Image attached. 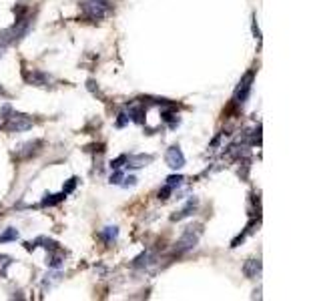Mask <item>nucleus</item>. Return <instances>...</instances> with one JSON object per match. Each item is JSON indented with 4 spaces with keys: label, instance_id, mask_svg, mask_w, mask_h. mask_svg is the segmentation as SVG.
I'll list each match as a JSON object with an SVG mask.
<instances>
[{
    "label": "nucleus",
    "instance_id": "10",
    "mask_svg": "<svg viewBox=\"0 0 321 301\" xmlns=\"http://www.w3.org/2000/svg\"><path fill=\"white\" fill-rule=\"evenodd\" d=\"M243 273H245V277H259L261 275V261L259 259H249L245 265H243Z\"/></svg>",
    "mask_w": 321,
    "mask_h": 301
},
{
    "label": "nucleus",
    "instance_id": "25",
    "mask_svg": "<svg viewBox=\"0 0 321 301\" xmlns=\"http://www.w3.org/2000/svg\"><path fill=\"white\" fill-rule=\"evenodd\" d=\"M127 161V155H121V157H118V159H115V161L111 163V169H113V171H115V169H121V167H123V163Z\"/></svg>",
    "mask_w": 321,
    "mask_h": 301
},
{
    "label": "nucleus",
    "instance_id": "16",
    "mask_svg": "<svg viewBox=\"0 0 321 301\" xmlns=\"http://www.w3.org/2000/svg\"><path fill=\"white\" fill-rule=\"evenodd\" d=\"M63 261H65V257H61V255H56V253H52L46 259L48 267H52V269H61V267H63Z\"/></svg>",
    "mask_w": 321,
    "mask_h": 301
},
{
    "label": "nucleus",
    "instance_id": "7",
    "mask_svg": "<svg viewBox=\"0 0 321 301\" xmlns=\"http://www.w3.org/2000/svg\"><path fill=\"white\" fill-rule=\"evenodd\" d=\"M23 76L28 85L34 87H46L48 83H52V76H48L43 70H23Z\"/></svg>",
    "mask_w": 321,
    "mask_h": 301
},
{
    "label": "nucleus",
    "instance_id": "26",
    "mask_svg": "<svg viewBox=\"0 0 321 301\" xmlns=\"http://www.w3.org/2000/svg\"><path fill=\"white\" fill-rule=\"evenodd\" d=\"M127 123H129V116L125 115V113H121V115H118V121H116V125H118V127H125Z\"/></svg>",
    "mask_w": 321,
    "mask_h": 301
},
{
    "label": "nucleus",
    "instance_id": "17",
    "mask_svg": "<svg viewBox=\"0 0 321 301\" xmlns=\"http://www.w3.org/2000/svg\"><path fill=\"white\" fill-rule=\"evenodd\" d=\"M16 239H18V231L14 227H8L6 231L0 235V243H4V241H16Z\"/></svg>",
    "mask_w": 321,
    "mask_h": 301
},
{
    "label": "nucleus",
    "instance_id": "8",
    "mask_svg": "<svg viewBox=\"0 0 321 301\" xmlns=\"http://www.w3.org/2000/svg\"><path fill=\"white\" fill-rule=\"evenodd\" d=\"M127 167L129 169H143L149 163H153V155H127Z\"/></svg>",
    "mask_w": 321,
    "mask_h": 301
},
{
    "label": "nucleus",
    "instance_id": "13",
    "mask_svg": "<svg viewBox=\"0 0 321 301\" xmlns=\"http://www.w3.org/2000/svg\"><path fill=\"white\" fill-rule=\"evenodd\" d=\"M65 197H67V193L63 191V193H58V195H46L45 199H43V207H52V205H58L61 201H65Z\"/></svg>",
    "mask_w": 321,
    "mask_h": 301
},
{
    "label": "nucleus",
    "instance_id": "21",
    "mask_svg": "<svg viewBox=\"0 0 321 301\" xmlns=\"http://www.w3.org/2000/svg\"><path fill=\"white\" fill-rule=\"evenodd\" d=\"M123 177H125V173H123V171H118V169H115V173L111 175V183L121 185V183H123Z\"/></svg>",
    "mask_w": 321,
    "mask_h": 301
},
{
    "label": "nucleus",
    "instance_id": "20",
    "mask_svg": "<svg viewBox=\"0 0 321 301\" xmlns=\"http://www.w3.org/2000/svg\"><path fill=\"white\" fill-rule=\"evenodd\" d=\"M183 181H185L183 175H171V177H167V183H165V185H169L171 189H175V187L181 185Z\"/></svg>",
    "mask_w": 321,
    "mask_h": 301
},
{
    "label": "nucleus",
    "instance_id": "23",
    "mask_svg": "<svg viewBox=\"0 0 321 301\" xmlns=\"http://www.w3.org/2000/svg\"><path fill=\"white\" fill-rule=\"evenodd\" d=\"M173 191H175V189H171L169 185H165V187H163V189L159 191V199H163V201H165V199H169V195H171Z\"/></svg>",
    "mask_w": 321,
    "mask_h": 301
},
{
    "label": "nucleus",
    "instance_id": "24",
    "mask_svg": "<svg viewBox=\"0 0 321 301\" xmlns=\"http://www.w3.org/2000/svg\"><path fill=\"white\" fill-rule=\"evenodd\" d=\"M123 181H125V183H121L123 187H135V185H137V177H133V175H129V177H123Z\"/></svg>",
    "mask_w": 321,
    "mask_h": 301
},
{
    "label": "nucleus",
    "instance_id": "19",
    "mask_svg": "<svg viewBox=\"0 0 321 301\" xmlns=\"http://www.w3.org/2000/svg\"><path fill=\"white\" fill-rule=\"evenodd\" d=\"M253 225H255V221H251V223H249V225L245 227V231L241 233V235H237V237L233 239V243H231V247H237V245H239V243H241V241H243V239H245V237H247V235H249V233L253 231Z\"/></svg>",
    "mask_w": 321,
    "mask_h": 301
},
{
    "label": "nucleus",
    "instance_id": "4",
    "mask_svg": "<svg viewBox=\"0 0 321 301\" xmlns=\"http://www.w3.org/2000/svg\"><path fill=\"white\" fill-rule=\"evenodd\" d=\"M8 131L12 133H18V131H28L32 127V118L28 115H23V113H10L6 116V125H4Z\"/></svg>",
    "mask_w": 321,
    "mask_h": 301
},
{
    "label": "nucleus",
    "instance_id": "3",
    "mask_svg": "<svg viewBox=\"0 0 321 301\" xmlns=\"http://www.w3.org/2000/svg\"><path fill=\"white\" fill-rule=\"evenodd\" d=\"M253 78H255V70H249V72H245L243 78L239 81V85H237V89H235V93H233V103H235L237 107H243V105L247 103V98H249L251 89H253Z\"/></svg>",
    "mask_w": 321,
    "mask_h": 301
},
{
    "label": "nucleus",
    "instance_id": "14",
    "mask_svg": "<svg viewBox=\"0 0 321 301\" xmlns=\"http://www.w3.org/2000/svg\"><path fill=\"white\" fill-rule=\"evenodd\" d=\"M143 116H145V111H143L141 107H135V105H133V107H129V121H135V123H143V121H145Z\"/></svg>",
    "mask_w": 321,
    "mask_h": 301
},
{
    "label": "nucleus",
    "instance_id": "11",
    "mask_svg": "<svg viewBox=\"0 0 321 301\" xmlns=\"http://www.w3.org/2000/svg\"><path fill=\"white\" fill-rule=\"evenodd\" d=\"M101 237H103V241H105L107 245H113L116 239H118V227H115V225H107V227L101 231Z\"/></svg>",
    "mask_w": 321,
    "mask_h": 301
},
{
    "label": "nucleus",
    "instance_id": "22",
    "mask_svg": "<svg viewBox=\"0 0 321 301\" xmlns=\"http://www.w3.org/2000/svg\"><path fill=\"white\" fill-rule=\"evenodd\" d=\"M76 183H78V179H76V177H72V179H69V183H67L65 187H63V191H65V193L69 195V193H72V191H74V187H76Z\"/></svg>",
    "mask_w": 321,
    "mask_h": 301
},
{
    "label": "nucleus",
    "instance_id": "15",
    "mask_svg": "<svg viewBox=\"0 0 321 301\" xmlns=\"http://www.w3.org/2000/svg\"><path fill=\"white\" fill-rule=\"evenodd\" d=\"M58 281H61V271H52V273H48V275L45 277V281H43V287H45V289L46 287L50 289V287H52V285H56Z\"/></svg>",
    "mask_w": 321,
    "mask_h": 301
},
{
    "label": "nucleus",
    "instance_id": "6",
    "mask_svg": "<svg viewBox=\"0 0 321 301\" xmlns=\"http://www.w3.org/2000/svg\"><path fill=\"white\" fill-rule=\"evenodd\" d=\"M165 161H167V165L171 167V169H183L185 167V155H183V151L175 145V147H169L167 149V153H165Z\"/></svg>",
    "mask_w": 321,
    "mask_h": 301
},
{
    "label": "nucleus",
    "instance_id": "12",
    "mask_svg": "<svg viewBox=\"0 0 321 301\" xmlns=\"http://www.w3.org/2000/svg\"><path fill=\"white\" fill-rule=\"evenodd\" d=\"M153 261H155V253H153V251H145V253H141L137 259H135L133 265H135V267H147V265H151Z\"/></svg>",
    "mask_w": 321,
    "mask_h": 301
},
{
    "label": "nucleus",
    "instance_id": "2",
    "mask_svg": "<svg viewBox=\"0 0 321 301\" xmlns=\"http://www.w3.org/2000/svg\"><path fill=\"white\" fill-rule=\"evenodd\" d=\"M113 6L109 0H85L83 2V14L91 21H101L111 14Z\"/></svg>",
    "mask_w": 321,
    "mask_h": 301
},
{
    "label": "nucleus",
    "instance_id": "1",
    "mask_svg": "<svg viewBox=\"0 0 321 301\" xmlns=\"http://www.w3.org/2000/svg\"><path fill=\"white\" fill-rule=\"evenodd\" d=\"M201 235H203V227H201V225H189L183 231V235H181V239L177 241L175 253L181 255V253L191 251V249H195L197 243H199V239H201Z\"/></svg>",
    "mask_w": 321,
    "mask_h": 301
},
{
    "label": "nucleus",
    "instance_id": "9",
    "mask_svg": "<svg viewBox=\"0 0 321 301\" xmlns=\"http://www.w3.org/2000/svg\"><path fill=\"white\" fill-rule=\"evenodd\" d=\"M197 205H199V199H197V197H191V199H189V201L183 205V209H181V211H177L171 219H173V221H181V219H185V217H189V215L197 209Z\"/></svg>",
    "mask_w": 321,
    "mask_h": 301
},
{
    "label": "nucleus",
    "instance_id": "18",
    "mask_svg": "<svg viewBox=\"0 0 321 301\" xmlns=\"http://www.w3.org/2000/svg\"><path fill=\"white\" fill-rule=\"evenodd\" d=\"M12 265V257H8V255H0V275L2 277H6V269Z\"/></svg>",
    "mask_w": 321,
    "mask_h": 301
},
{
    "label": "nucleus",
    "instance_id": "5",
    "mask_svg": "<svg viewBox=\"0 0 321 301\" xmlns=\"http://www.w3.org/2000/svg\"><path fill=\"white\" fill-rule=\"evenodd\" d=\"M41 147H43V141H28V143H23L21 147H16L14 157H16V159H28V157H34V155L41 153Z\"/></svg>",
    "mask_w": 321,
    "mask_h": 301
}]
</instances>
